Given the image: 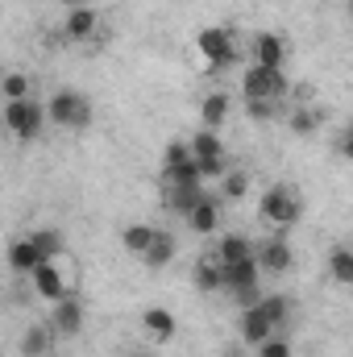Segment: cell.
<instances>
[{
    "instance_id": "6da1fadb",
    "label": "cell",
    "mask_w": 353,
    "mask_h": 357,
    "mask_svg": "<svg viewBox=\"0 0 353 357\" xmlns=\"http://www.w3.org/2000/svg\"><path fill=\"white\" fill-rule=\"evenodd\" d=\"M258 216L270 233H287L303 220V191L295 183H270L258 199Z\"/></svg>"
},
{
    "instance_id": "7a4b0ae2",
    "label": "cell",
    "mask_w": 353,
    "mask_h": 357,
    "mask_svg": "<svg viewBox=\"0 0 353 357\" xmlns=\"http://www.w3.org/2000/svg\"><path fill=\"white\" fill-rule=\"evenodd\" d=\"M46 125H59V129H88L91 125V100L84 96V91H75V88H63V91H54L46 104Z\"/></svg>"
},
{
    "instance_id": "3957f363",
    "label": "cell",
    "mask_w": 353,
    "mask_h": 357,
    "mask_svg": "<svg viewBox=\"0 0 353 357\" xmlns=\"http://www.w3.org/2000/svg\"><path fill=\"white\" fill-rule=\"evenodd\" d=\"M0 121H4L8 137H17V142H38L42 129H46V108H42L38 100H4Z\"/></svg>"
},
{
    "instance_id": "277c9868",
    "label": "cell",
    "mask_w": 353,
    "mask_h": 357,
    "mask_svg": "<svg viewBox=\"0 0 353 357\" xmlns=\"http://www.w3.org/2000/svg\"><path fill=\"white\" fill-rule=\"evenodd\" d=\"M29 278H33V291H38V299H42L46 307L59 303V299H67V295H75V282H71V270H67V254L42 262Z\"/></svg>"
},
{
    "instance_id": "5b68a950",
    "label": "cell",
    "mask_w": 353,
    "mask_h": 357,
    "mask_svg": "<svg viewBox=\"0 0 353 357\" xmlns=\"http://www.w3.org/2000/svg\"><path fill=\"white\" fill-rule=\"evenodd\" d=\"M59 38H63V42H75V46H96V42L108 38V29H104L96 4H80V8H67Z\"/></svg>"
},
{
    "instance_id": "8992f818",
    "label": "cell",
    "mask_w": 353,
    "mask_h": 357,
    "mask_svg": "<svg viewBox=\"0 0 353 357\" xmlns=\"http://www.w3.org/2000/svg\"><path fill=\"white\" fill-rule=\"evenodd\" d=\"M195 46H200V54H204V63H208L212 71H225V67H233V63H237V54H241V46H237V33H233V29H220V25H208V29H200Z\"/></svg>"
},
{
    "instance_id": "52a82bcc",
    "label": "cell",
    "mask_w": 353,
    "mask_h": 357,
    "mask_svg": "<svg viewBox=\"0 0 353 357\" xmlns=\"http://www.w3.org/2000/svg\"><path fill=\"white\" fill-rule=\"evenodd\" d=\"M241 91H246V100H270V104H283V100L291 96V79H287V71L254 67V63H250Z\"/></svg>"
},
{
    "instance_id": "ba28073f",
    "label": "cell",
    "mask_w": 353,
    "mask_h": 357,
    "mask_svg": "<svg viewBox=\"0 0 353 357\" xmlns=\"http://www.w3.org/2000/svg\"><path fill=\"white\" fill-rule=\"evenodd\" d=\"M254 262L262 274H287L295 266V250H291L287 233H270L262 241H254Z\"/></svg>"
},
{
    "instance_id": "9c48e42d",
    "label": "cell",
    "mask_w": 353,
    "mask_h": 357,
    "mask_svg": "<svg viewBox=\"0 0 353 357\" xmlns=\"http://www.w3.org/2000/svg\"><path fill=\"white\" fill-rule=\"evenodd\" d=\"M287 59H291V42H287L283 33L262 29V33L250 38V63H254V67H274V71H283Z\"/></svg>"
},
{
    "instance_id": "30bf717a",
    "label": "cell",
    "mask_w": 353,
    "mask_h": 357,
    "mask_svg": "<svg viewBox=\"0 0 353 357\" xmlns=\"http://www.w3.org/2000/svg\"><path fill=\"white\" fill-rule=\"evenodd\" d=\"M84 320H88V312H84L80 295H67V299L50 303V320H46V324H50V333H54V337H80Z\"/></svg>"
},
{
    "instance_id": "8fae6325",
    "label": "cell",
    "mask_w": 353,
    "mask_h": 357,
    "mask_svg": "<svg viewBox=\"0 0 353 357\" xmlns=\"http://www.w3.org/2000/svg\"><path fill=\"white\" fill-rule=\"evenodd\" d=\"M183 220H187V229H191L195 237H216V233H220V195H208V191H204V199H200Z\"/></svg>"
},
{
    "instance_id": "7c38bea8",
    "label": "cell",
    "mask_w": 353,
    "mask_h": 357,
    "mask_svg": "<svg viewBox=\"0 0 353 357\" xmlns=\"http://www.w3.org/2000/svg\"><path fill=\"white\" fill-rule=\"evenodd\" d=\"M142 333H146L154 345H167V341L179 333L175 312H171V307H163V303H150V307L142 312Z\"/></svg>"
},
{
    "instance_id": "4fadbf2b",
    "label": "cell",
    "mask_w": 353,
    "mask_h": 357,
    "mask_svg": "<svg viewBox=\"0 0 353 357\" xmlns=\"http://www.w3.org/2000/svg\"><path fill=\"white\" fill-rule=\"evenodd\" d=\"M320 125H324L320 104H287V129L295 137H312V133H320Z\"/></svg>"
},
{
    "instance_id": "5bb4252c",
    "label": "cell",
    "mask_w": 353,
    "mask_h": 357,
    "mask_svg": "<svg viewBox=\"0 0 353 357\" xmlns=\"http://www.w3.org/2000/svg\"><path fill=\"white\" fill-rule=\"evenodd\" d=\"M175 254H179L175 233H167V229H154V237H150V245H146L142 262H146L150 270H167L171 262H175Z\"/></svg>"
},
{
    "instance_id": "9a60e30c",
    "label": "cell",
    "mask_w": 353,
    "mask_h": 357,
    "mask_svg": "<svg viewBox=\"0 0 353 357\" xmlns=\"http://www.w3.org/2000/svg\"><path fill=\"white\" fill-rule=\"evenodd\" d=\"M4 262H8V270H13V274H25V278H29L33 270L42 266V258H38V250H33L29 233L8 241V250H4Z\"/></svg>"
},
{
    "instance_id": "2e32d148",
    "label": "cell",
    "mask_w": 353,
    "mask_h": 357,
    "mask_svg": "<svg viewBox=\"0 0 353 357\" xmlns=\"http://www.w3.org/2000/svg\"><path fill=\"white\" fill-rule=\"evenodd\" d=\"M229 108H233V100L225 96L220 88H212L204 100H200V129H225V121H229Z\"/></svg>"
},
{
    "instance_id": "e0dca14e",
    "label": "cell",
    "mask_w": 353,
    "mask_h": 357,
    "mask_svg": "<svg viewBox=\"0 0 353 357\" xmlns=\"http://www.w3.org/2000/svg\"><path fill=\"white\" fill-rule=\"evenodd\" d=\"M237 333H241V345H246V349H254V345H262L270 333H283V328H274V324L266 320L258 307H246V312H241V324H237Z\"/></svg>"
},
{
    "instance_id": "ac0fdd59",
    "label": "cell",
    "mask_w": 353,
    "mask_h": 357,
    "mask_svg": "<svg viewBox=\"0 0 353 357\" xmlns=\"http://www.w3.org/2000/svg\"><path fill=\"white\" fill-rule=\"evenodd\" d=\"M212 254H216V262H220V266H229V262L254 258V241H250L246 233H220V241L212 245Z\"/></svg>"
},
{
    "instance_id": "d6986e66",
    "label": "cell",
    "mask_w": 353,
    "mask_h": 357,
    "mask_svg": "<svg viewBox=\"0 0 353 357\" xmlns=\"http://www.w3.org/2000/svg\"><path fill=\"white\" fill-rule=\"evenodd\" d=\"M191 282H195V291H204V295H212V291H225V274H220L216 254H204V258L191 266Z\"/></svg>"
},
{
    "instance_id": "ffe728a7",
    "label": "cell",
    "mask_w": 353,
    "mask_h": 357,
    "mask_svg": "<svg viewBox=\"0 0 353 357\" xmlns=\"http://www.w3.org/2000/svg\"><path fill=\"white\" fill-rule=\"evenodd\" d=\"M250 187H254V175H250L246 167H229L225 178H220V204H237V199H246Z\"/></svg>"
},
{
    "instance_id": "44dd1931",
    "label": "cell",
    "mask_w": 353,
    "mask_h": 357,
    "mask_svg": "<svg viewBox=\"0 0 353 357\" xmlns=\"http://www.w3.org/2000/svg\"><path fill=\"white\" fill-rule=\"evenodd\" d=\"M187 150H191V158H220L225 154V142H220L216 129H200V133L187 137Z\"/></svg>"
},
{
    "instance_id": "7402d4cb",
    "label": "cell",
    "mask_w": 353,
    "mask_h": 357,
    "mask_svg": "<svg viewBox=\"0 0 353 357\" xmlns=\"http://www.w3.org/2000/svg\"><path fill=\"white\" fill-rule=\"evenodd\" d=\"M200 199H204V187H163V204L179 216H187Z\"/></svg>"
},
{
    "instance_id": "603a6c76",
    "label": "cell",
    "mask_w": 353,
    "mask_h": 357,
    "mask_svg": "<svg viewBox=\"0 0 353 357\" xmlns=\"http://www.w3.org/2000/svg\"><path fill=\"white\" fill-rule=\"evenodd\" d=\"M158 183H163V187H204V183H200V171H195V158H187V162H179V167H163V171H158Z\"/></svg>"
},
{
    "instance_id": "cb8c5ba5",
    "label": "cell",
    "mask_w": 353,
    "mask_h": 357,
    "mask_svg": "<svg viewBox=\"0 0 353 357\" xmlns=\"http://www.w3.org/2000/svg\"><path fill=\"white\" fill-rule=\"evenodd\" d=\"M54 345V333H50V324L42 320V324H33V328H25V337H21V354L25 357H46V349Z\"/></svg>"
},
{
    "instance_id": "d4e9b609",
    "label": "cell",
    "mask_w": 353,
    "mask_h": 357,
    "mask_svg": "<svg viewBox=\"0 0 353 357\" xmlns=\"http://www.w3.org/2000/svg\"><path fill=\"white\" fill-rule=\"evenodd\" d=\"M0 96H4V100H33V75H25V71H4V75H0Z\"/></svg>"
},
{
    "instance_id": "484cf974",
    "label": "cell",
    "mask_w": 353,
    "mask_h": 357,
    "mask_svg": "<svg viewBox=\"0 0 353 357\" xmlns=\"http://www.w3.org/2000/svg\"><path fill=\"white\" fill-rule=\"evenodd\" d=\"M250 307H258L274 328H283V324H287V316H291V299H287V295H262V299H258V303H250Z\"/></svg>"
},
{
    "instance_id": "4316f807",
    "label": "cell",
    "mask_w": 353,
    "mask_h": 357,
    "mask_svg": "<svg viewBox=\"0 0 353 357\" xmlns=\"http://www.w3.org/2000/svg\"><path fill=\"white\" fill-rule=\"evenodd\" d=\"M150 237H154V225H125V229H121V245H125V254H133V258L146 254Z\"/></svg>"
},
{
    "instance_id": "83f0119b",
    "label": "cell",
    "mask_w": 353,
    "mask_h": 357,
    "mask_svg": "<svg viewBox=\"0 0 353 357\" xmlns=\"http://www.w3.org/2000/svg\"><path fill=\"white\" fill-rule=\"evenodd\" d=\"M329 278L337 287H350L353 282V254L345 245H333V254H329Z\"/></svg>"
},
{
    "instance_id": "f1b7e54d",
    "label": "cell",
    "mask_w": 353,
    "mask_h": 357,
    "mask_svg": "<svg viewBox=\"0 0 353 357\" xmlns=\"http://www.w3.org/2000/svg\"><path fill=\"white\" fill-rule=\"evenodd\" d=\"M29 241H33V250H38V258H42V262H50V258H59V254H63V233H54V229H33V233H29Z\"/></svg>"
},
{
    "instance_id": "f546056e",
    "label": "cell",
    "mask_w": 353,
    "mask_h": 357,
    "mask_svg": "<svg viewBox=\"0 0 353 357\" xmlns=\"http://www.w3.org/2000/svg\"><path fill=\"white\" fill-rule=\"evenodd\" d=\"M254 357H295V349H291V341H287V333H270L262 345H254L250 349Z\"/></svg>"
},
{
    "instance_id": "4dcf8cb0",
    "label": "cell",
    "mask_w": 353,
    "mask_h": 357,
    "mask_svg": "<svg viewBox=\"0 0 353 357\" xmlns=\"http://www.w3.org/2000/svg\"><path fill=\"white\" fill-rule=\"evenodd\" d=\"M233 162L220 154V158H195V171H200V183H220L225 171H229Z\"/></svg>"
},
{
    "instance_id": "1f68e13d",
    "label": "cell",
    "mask_w": 353,
    "mask_h": 357,
    "mask_svg": "<svg viewBox=\"0 0 353 357\" xmlns=\"http://www.w3.org/2000/svg\"><path fill=\"white\" fill-rule=\"evenodd\" d=\"M246 112L250 121H274L283 112V104H270V100H246Z\"/></svg>"
},
{
    "instance_id": "d6a6232c",
    "label": "cell",
    "mask_w": 353,
    "mask_h": 357,
    "mask_svg": "<svg viewBox=\"0 0 353 357\" xmlns=\"http://www.w3.org/2000/svg\"><path fill=\"white\" fill-rule=\"evenodd\" d=\"M187 158H191L187 142H183V137H171L167 150H163V167H179V162H187Z\"/></svg>"
},
{
    "instance_id": "836d02e7",
    "label": "cell",
    "mask_w": 353,
    "mask_h": 357,
    "mask_svg": "<svg viewBox=\"0 0 353 357\" xmlns=\"http://www.w3.org/2000/svg\"><path fill=\"white\" fill-rule=\"evenodd\" d=\"M67 8H80V4H96V0H63Z\"/></svg>"
},
{
    "instance_id": "e575fe53",
    "label": "cell",
    "mask_w": 353,
    "mask_h": 357,
    "mask_svg": "<svg viewBox=\"0 0 353 357\" xmlns=\"http://www.w3.org/2000/svg\"><path fill=\"white\" fill-rule=\"evenodd\" d=\"M133 357H154V354H150V349H142V354H133Z\"/></svg>"
}]
</instances>
